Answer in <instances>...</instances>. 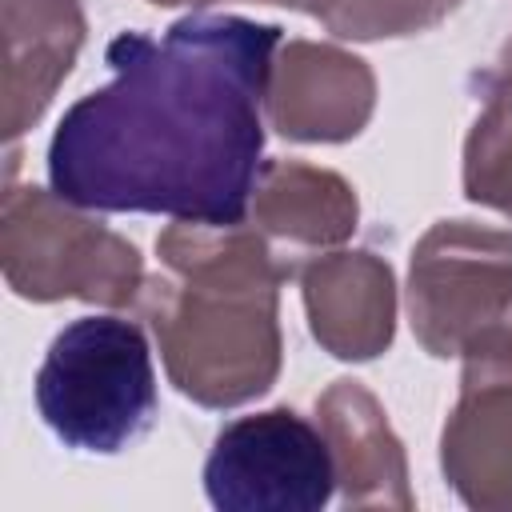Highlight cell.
<instances>
[{"mask_svg":"<svg viewBox=\"0 0 512 512\" xmlns=\"http://www.w3.org/2000/svg\"><path fill=\"white\" fill-rule=\"evenodd\" d=\"M280 24L180 16L160 36L120 32L112 80L52 132L48 188L88 212L244 224L264 152V88Z\"/></svg>","mask_w":512,"mask_h":512,"instance_id":"obj_1","label":"cell"},{"mask_svg":"<svg viewBox=\"0 0 512 512\" xmlns=\"http://www.w3.org/2000/svg\"><path fill=\"white\" fill-rule=\"evenodd\" d=\"M156 256L168 276H148L140 312L176 392L200 408L264 396L284 360L280 284L296 264L252 220H176L156 236Z\"/></svg>","mask_w":512,"mask_h":512,"instance_id":"obj_2","label":"cell"},{"mask_svg":"<svg viewBox=\"0 0 512 512\" xmlns=\"http://www.w3.org/2000/svg\"><path fill=\"white\" fill-rule=\"evenodd\" d=\"M148 336L124 316H80L56 332L36 372V408L48 432L76 452L112 456L156 420Z\"/></svg>","mask_w":512,"mask_h":512,"instance_id":"obj_3","label":"cell"},{"mask_svg":"<svg viewBox=\"0 0 512 512\" xmlns=\"http://www.w3.org/2000/svg\"><path fill=\"white\" fill-rule=\"evenodd\" d=\"M0 268L8 288L36 304L84 300L128 308L140 304L148 284L136 244L88 216V208H76L36 184L4 188Z\"/></svg>","mask_w":512,"mask_h":512,"instance_id":"obj_4","label":"cell"},{"mask_svg":"<svg viewBox=\"0 0 512 512\" xmlns=\"http://www.w3.org/2000/svg\"><path fill=\"white\" fill-rule=\"evenodd\" d=\"M408 320L436 360L512 348V232L436 220L412 248Z\"/></svg>","mask_w":512,"mask_h":512,"instance_id":"obj_5","label":"cell"},{"mask_svg":"<svg viewBox=\"0 0 512 512\" xmlns=\"http://www.w3.org/2000/svg\"><path fill=\"white\" fill-rule=\"evenodd\" d=\"M204 492L220 512H320L336 492L328 440L296 408L236 416L212 440Z\"/></svg>","mask_w":512,"mask_h":512,"instance_id":"obj_6","label":"cell"},{"mask_svg":"<svg viewBox=\"0 0 512 512\" xmlns=\"http://www.w3.org/2000/svg\"><path fill=\"white\" fill-rule=\"evenodd\" d=\"M376 112V76L368 60L316 40H288L272 56L264 116L300 144L356 140Z\"/></svg>","mask_w":512,"mask_h":512,"instance_id":"obj_7","label":"cell"},{"mask_svg":"<svg viewBox=\"0 0 512 512\" xmlns=\"http://www.w3.org/2000/svg\"><path fill=\"white\" fill-rule=\"evenodd\" d=\"M440 468L476 512H512V348L464 360L440 432Z\"/></svg>","mask_w":512,"mask_h":512,"instance_id":"obj_8","label":"cell"},{"mask_svg":"<svg viewBox=\"0 0 512 512\" xmlns=\"http://www.w3.org/2000/svg\"><path fill=\"white\" fill-rule=\"evenodd\" d=\"M308 328L336 360H376L396 336V276L388 260L332 248L300 264Z\"/></svg>","mask_w":512,"mask_h":512,"instance_id":"obj_9","label":"cell"},{"mask_svg":"<svg viewBox=\"0 0 512 512\" xmlns=\"http://www.w3.org/2000/svg\"><path fill=\"white\" fill-rule=\"evenodd\" d=\"M320 432L332 452L336 488L348 508H396L416 504L408 484V456L388 424V412L360 380H332L316 400Z\"/></svg>","mask_w":512,"mask_h":512,"instance_id":"obj_10","label":"cell"},{"mask_svg":"<svg viewBox=\"0 0 512 512\" xmlns=\"http://www.w3.org/2000/svg\"><path fill=\"white\" fill-rule=\"evenodd\" d=\"M4 24V136L28 132L56 88L72 72L84 48V8L80 0H0Z\"/></svg>","mask_w":512,"mask_h":512,"instance_id":"obj_11","label":"cell"},{"mask_svg":"<svg viewBox=\"0 0 512 512\" xmlns=\"http://www.w3.org/2000/svg\"><path fill=\"white\" fill-rule=\"evenodd\" d=\"M248 220L268 236V244L292 260V256H320L340 248L360 220L356 188L332 172L304 160H264Z\"/></svg>","mask_w":512,"mask_h":512,"instance_id":"obj_12","label":"cell"},{"mask_svg":"<svg viewBox=\"0 0 512 512\" xmlns=\"http://www.w3.org/2000/svg\"><path fill=\"white\" fill-rule=\"evenodd\" d=\"M464 140V196L512 220V72L492 68Z\"/></svg>","mask_w":512,"mask_h":512,"instance_id":"obj_13","label":"cell"},{"mask_svg":"<svg viewBox=\"0 0 512 512\" xmlns=\"http://www.w3.org/2000/svg\"><path fill=\"white\" fill-rule=\"evenodd\" d=\"M464 0H300L336 40H396L448 20Z\"/></svg>","mask_w":512,"mask_h":512,"instance_id":"obj_14","label":"cell"},{"mask_svg":"<svg viewBox=\"0 0 512 512\" xmlns=\"http://www.w3.org/2000/svg\"><path fill=\"white\" fill-rule=\"evenodd\" d=\"M148 4H160V8H208V4H220V0H148ZM252 4H284V8H300V0H252Z\"/></svg>","mask_w":512,"mask_h":512,"instance_id":"obj_15","label":"cell"},{"mask_svg":"<svg viewBox=\"0 0 512 512\" xmlns=\"http://www.w3.org/2000/svg\"><path fill=\"white\" fill-rule=\"evenodd\" d=\"M496 68H504V72H512V36L504 40V48H500V60H496Z\"/></svg>","mask_w":512,"mask_h":512,"instance_id":"obj_16","label":"cell"}]
</instances>
